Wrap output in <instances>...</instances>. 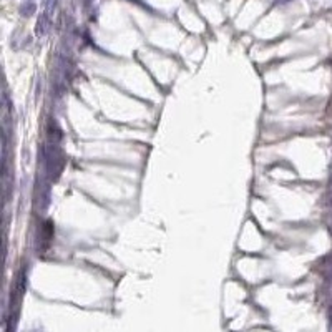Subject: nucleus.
Instances as JSON below:
<instances>
[{"mask_svg":"<svg viewBox=\"0 0 332 332\" xmlns=\"http://www.w3.org/2000/svg\"><path fill=\"white\" fill-rule=\"evenodd\" d=\"M42 160H43V165H45V171L48 178L52 181L58 180V176L62 175L63 166H65V158L62 149L58 148V143L48 141L42 149Z\"/></svg>","mask_w":332,"mask_h":332,"instance_id":"f257e3e1","label":"nucleus"},{"mask_svg":"<svg viewBox=\"0 0 332 332\" xmlns=\"http://www.w3.org/2000/svg\"><path fill=\"white\" fill-rule=\"evenodd\" d=\"M50 23H52V17H48L45 12L40 14L37 23H35V35L37 37H45L48 30H50Z\"/></svg>","mask_w":332,"mask_h":332,"instance_id":"f03ea898","label":"nucleus"},{"mask_svg":"<svg viewBox=\"0 0 332 332\" xmlns=\"http://www.w3.org/2000/svg\"><path fill=\"white\" fill-rule=\"evenodd\" d=\"M18 12H20V15H22V17H27V18L32 17V15L37 12V3L32 2V0H25V2L18 7Z\"/></svg>","mask_w":332,"mask_h":332,"instance_id":"7ed1b4c3","label":"nucleus"},{"mask_svg":"<svg viewBox=\"0 0 332 332\" xmlns=\"http://www.w3.org/2000/svg\"><path fill=\"white\" fill-rule=\"evenodd\" d=\"M56 3H58V0H47L45 3V14L48 15V17H54L55 14V9H56Z\"/></svg>","mask_w":332,"mask_h":332,"instance_id":"20e7f679","label":"nucleus"},{"mask_svg":"<svg viewBox=\"0 0 332 332\" xmlns=\"http://www.w3.org/2000/svg\"><path fill=\"white\" fill-rule=\"evenodd\" d=\"M331 196H332V188H331Z\"/></svg>","mask_w":332,"mask_h":332,"instance_id":"39448f33","label":"nucleus"},{"mask_svg":"<svg viewBox=\"0 0 332 332\" xmlns=\"http://www.w3.org/2000/svg\"><path fill=\"white\" fill-rule=\"evenodd\" d=\"M331 181H332V176H331Z\"/></svg>","mask_w":332,"mask_h":332,"instance_id":"423d86ee","label":"nucleus"}]
</instances>
